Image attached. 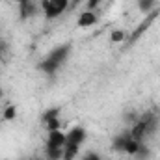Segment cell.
<instances>
[{
    "label": "cell",
    "mask_w": 160,
    "mask_h": 160,
    "mask_svg": "<svg viewBox=\"0 0 160 160\" xmlns=\"http://www.w3.org/2000/svg\"><path fill=\"white\" fill-rule=\"evenodd\" d=\"M86 140V130L82 127H75L69 132H65V143H75V145H82Z\"/></svg>",
    "instance_id": "277c9868"
},
{
    "label": "cell",
    "mask_w": 160,
    "mask_h": 160,
    "mask_svg": "<svg viewBox=\"0 0 160 160\" xmlns=\"http://www.w3.org/2000/svg\"><path fill=\"white\" fill-rule=\"evenodd\" d=\"M67 54H69V47H60V48H54L43 62H41V69L43 71H47V73H54L63 62H65V58H67Z\"/></svg>",
    "instance_id": "6da1fadb"
},
{
    "label": "cell",
    "mask_w": 160,
    "mask_h": 160,
    "mask_svg": "<svg viewBox=\"0 0 160 160\" xmlns=\"http://www.w3.org/2000/svg\"><path fill=\"white\" fill-rule=\"evenodd\" d=\"M153 127H155V118H153V116H143L142 119L132 127V130H130L132 140H136V142H140V143H142V142H143V138L153 130Z\"/></svg>",
    "instance_id": "3957f363"
},
{
    "label": "cell",
    "mask_w": 160,
    "mask_h": 160,
    "mask_svg": "<svg viewBox=\"0 0 160 160\" xmlns=\"http://www.w3.org/2000/svg\"><path fill=\"white\" fill-rule=\"evenodd\" d=\"M80 160H101V157L95 155V153H88V155H84Z\"/></svg>",
    "instance_id": "30bf717a"
},
{
    "label": "cell",
    "mask_w": 160,
    "mask_h": 160,
    "mask_svg": "<svg viewBox=\"0 0 160 160\" xmlns=\"http://www.w3.org/2000/svg\"><path fill=\"white\" fill-rule=\"evenodd\" d=\"M97 13L95 11H91V9H86V11H82L78 15V26L80 28H89V26H93L95 22H97Z\"/></svg>",
    "instance_id": "8992f818"
},
{
    "label": "cell",
    "mask_w": 160,
    "mask_h": 160,
    "mask_svg": "<svg viewBox=\"0 0 160 160\" xmlns=\"http://www.w3.org/2000/svg\"><path fill=\"white\" fill-rule=\"evenodd\" d=\"M58 116H60V112H58L56 108H54V110H48V112L43 116V123H47V121H50V119H56Z\"/></svg>",
    "instance_id": "ba28073f"
},
{
    "label": "cell",
    "mask_w": 160,
    "mask_h": 160,
    "mask_svg": "<svg viewBox=\"0 0 160 160\" xmlns=\"http://www.w3.org/2000/svg\"><path fill=\"white\" fill-rule=\"evenodd\" d=\"M2 48H4V47H2V43H0V54H2Z\"/></svg>",
    "instance_id": "4fadbf2b"
},
{
    "label": "cell",
    "mask_w": 160,
    "mask_h": 160,
    "mask_svg": "<svg viewBox=\"0 0 160 160\" xmlns=\"http://www.w3.org/2000/svg\"><path fill=\"white\" fill-rule=\"evenodd\" d=\"M157 15H158V11H151V13H149V15H147V17H145V19L142 21V24H140V26H138V28L134 30V34H132L130 41H136V39H138V38H140V36H142V34H143V32H145V30H147L149 26H151V22H153V21L157 19Z\"/></svg>",
    "instance_id": "5b68a950"
},
{
    "label": "cell",
    "mask_w": 160,
    "mask_h": 160,
    "mask_svg": "<svg viewBox=\"0 0 160 160\" xmlns=\"http://www.w3.org/2000/svg\"><path fill=\"white\" fill-rule=\"evenodd\" d=\"M80 0H71V4H78Z\"/></svg>",
    "instance_id": "7c38bea8"
},
{
    "label": "cell",
    "mask_w": 160,
    "mask_h": 160,
    "mask_svg": "<svg viewBox=\"0 0 160 160\" xmlns=\"http://www.w3.org/2000/svg\"><path fill=\"white\" fill-rule=\"evenodd\" d=\"M155 0H140V6L143 8V9H149L151 8V4H153Z\"/></svg>",
    "instance_id": "8fae6325"
},
{
    "label": "cell",
    "mask_w": 160,
    "mask_h": 160,
    "mask_svg": "<svg viewBox=\"0 0 160 160\" xmlns=\"http://www.w3.org/2000/svg\"><path fill=\"white\" fill-rule=\"evenodd\" d=\"M0 97H2V89H0Z\"/></svg>",
    "instance_id": "5bb4252c"
},
{
    "label": "cell",
    "mask_w": 160,
    "mask_h": 160,
    "mask_svg": "<svg viewBox=\"0 0 160 160\" xmlns=\"http://www.w3.org/2000/svg\"><path fill=\"white\" fill-rule=\"evenodd\" d=\"M67 8H71V0H41V9L45 19H56Z\"/></svg>",
    "instance_id": "7a4b0ae2"
},
{
    "label": "cell",
    "mask_w": 160,
    "mask_h": 160,
    "mask_svg": "<svg viewBox=\"0 0 160 160\" xmlns=\"http://www.w3.org/2000/svg\"><path fill=\"white\" fill-rule=\"evenodd\" d=\"M125 39H127V34H125L123 30H114V32L110 34V41H112V43H123Z\"/></svg>",
    "instance_id": "52a82bcc"
},
{
    "label": "cell",
    "mask_w": 160,
    "mask_h": 160,
    "mask_svg": "<svg viewBox=\"0 0 160 160\" xmlns=\"http://www.w3.org/2000/svg\"><path fill=\"white\" fill-rule=\"evenodd\" d=\"M15 118V108L13 106H8L6 112H4V119H13Z\"/></svg>",
    "instance_id": "9c48e42d"
}]
</instances>
